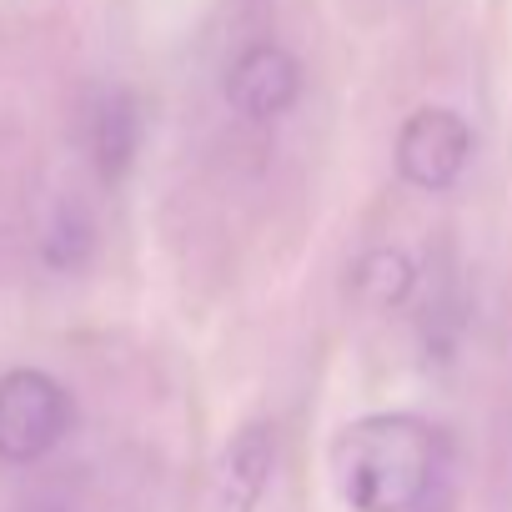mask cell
Segmentation results:
<instances>
[{
  "label": "cell",
  "mask_w": 512,
  "mask_h": 512,
  "mask_svg": "<svg viewBox=\"0 0 512 512\" xmlns=\"http://www.w3.org/2000/svg\"><path fill=\"white\" fill-rule=\"evenodd\" d=\"M452 442L417 412H372L337 432L332 477L352 512H422L447 477Z\"/></svg>",
  "instance_id": "6da1fadb"
},
{
  "label": "cell",
  "mask_w": 512,
  "mask_h": 512,
  "mask_svg": "<svg viewBox=\"0 0 512 512\" xmlns=\"http://www.w3.org/2000/svg\"><path fill=\"white\" fill-rule=\"evenodd\" d=\"M76 402L71 392L41 372V367H16L0 377V462H41L46 452L61 447L71 432Z\"/></svg>",
  "instance_id": "7a4b0ae2"
},
{
  "label": "cell",
  "mask_w": 512,
  "mask_h": 512,
  "mask_svg": "<svg viewBox=\"0 0 512 512\" xmlns=\"http://www.w3.org/2000/svg\"><path fill=\"white\" fill-rule=\"evenodd\" d=\"M472 161V126L452 106H417L397 131V171L417 191H452Z\"/></svg>",
  "instance_id": "3957f363"
},
{
  "label": "cell",
  "mask_w": 512,
  "mask_h": 512,
  "mask_svg": "<svg viewBox=\"0 0 512 512\" xmlns=\"http://www.w3.org/2000/svg\"><path fill=\"white\" fill-rule=\"evenodd\" d=\"M297 96H302V66H297V56H292L287 46H277V41L246 46V51L231 61V71H226V106H231L241 121H251V126L282 121V116L297 106Z\"/></svg>",
  "instance_id": "277c9868"
},
{
  "label": "cell",
  "mask_w": 512,
  "mask_h": 512,
  "mask_svg": "<svg viewBox=\"0 0 512 512\" xmlns=\"http://www.w3.org/2000/svg\"><path fill=\"white\" fill-rule=\"evenodd\" d=\"M277 472V427L272 422H246L231 432L221 462H216V512H256L267 497V482Z\"/></svg>",
  "instance_id": "5b68a950"
},
{
  "label": "cell",
  "mask_w": 512,
  "mask_h": 512,
  "mask_svg": "<svg viewBox=\"0 0 512 512\" xmlns=\"http://www.w3.org/2000/svg\"><path fill=\"white\" fill-rule=\"evenodd\" d=\"M86 146L106 181H121L141 151V106L126 91H101L86 116Z\"/></svg>",
  "instance_id": "8992f818"
},
{
  "label": "cell",
  "mask_w": 512,
  "mask_h": 512,
  "mask_svg": "<svg viewBox=\"0 0 512 512\" xmlns=\"http://www.w3.org/2000/svg\"><path fill=\"white\" fill-rule=\"evenodd\" d=\"M412 287H417V267H412L407 251L377 246V251H367L362 262L352 267V292H357L367 307H377V312L402 307V302L412 297Z\"/></svg>",
  "instance_id": "52a82bcc"
},
{
  "label": "cell",
  "mask_w": 512,
  "mask_h": 512,
  "mask_svg": "<svg viewBox=\"0 0 512 512\" xmlns=\"http://www.w3.org/2000/svg\"><path fill=\"white\" fill-rule=\"evenodd\" d=\"M91 246V221L76 211V206H61V216L51 221V236H46V262L51 267H76Z\"/></svg>",
  "instance_id": "ba28073f"
},
{
  "label": "cell",
  "mask_w": 512,
  "mask_h": 512,
  "mask_svg": "<svg viewBox=\"0 0 512 512\" xmlns=\"http://www.w3.org/2000/svg\"><path fill=\"white\" fill-rule=\"evenodd\" d=\"M31 512H71L66 502H41V507H31Z\"/></svg>",
  "instance_id": "9c48e42d"
}]
</instances>
